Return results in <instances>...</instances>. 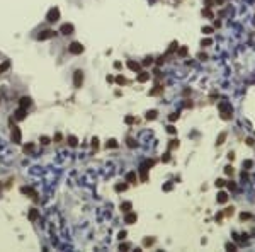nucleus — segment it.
<instances>
[{
  "mask_svg": "<svg viewBox=\"0 0 255 252\" xmlns=\"http://www.w3.org/2000/svg\"><path fill=\"white\" fill-rule=\"evenodd\" d=\"M12 142L14 143H22V133H20V129H19L17 126H14L12 128Z\"/></svg>",
  "mask_w": 255,
  "mask_h": 252,
  "instance_id": "39448f33",
  "label": "nucleus"
},
{
  "mask_svg": "<svg viewBox=\"0 0 255 252\" xmlns=\"http://www.w3.org/2000/svg\"><path fill=\"white\" fill-rule=\"evenodd\" d=\"M163 61H165V56H160V58L157 60V65H163Z\"/></svg>",
  "mask_w": 255,
  "mask_h": 252,
  "instance_id": "58836bf2",
  "label": "nucleus"
},
{
  "mask_svg": "<svg viewBox=\"0 0 255 252\" xmlns=\"http://www.w3.org/2000/svg\"><path fill=\"white\" fill-rule=\"evenodd\" d=\"M175 146H179V140H170V143H168V148L172 150V148H175Z\"/></svg>",
  "mask_w": 255,
  "mask_h": 252,
  "instance_id": "cd10ccee",
  "label": "nucleus"
},
{
  "mask_svg": "<svg viewBox=\"0 0 255 252\" xmlns=\"http://www.w3.org/2000/svg\"><path fill=\"white\" fill-rule=\"evenodd\" d=\"M250 165H252V162H250V160H247V162H243V167H250Z\"/></svg>",
  "mask_w": 255,
  "mask_h": 252,
  "instance_id": "09e8293b",
  "label": "nucleus"
},
{
  "mask_svg": "<svg viewBox=\"0 0 255 252\" xmlns=\"http://www.w3.org/2000/svg\"><path fill=\"white\" fill-rule=\"evenodd\" d=\"M20 193L22 194H29L33 199H37V193L34 189H31V187H20Z\"/></svg>",
  "mask_w": 255,
  "mask_h": 252,
  "instance_id": "9d476101",
  "label": "nucleus"
},
{
  "mask_svg": "<svg viewBox=\"0 0 255 252\" xmlns=\"http://www.w3.org/2000/svg\"><path fill=\"white\" fill-rule=\"evenodd\" d=\"M119 249H121V251H126V249H129V245H128V244H121Z\"/></svg>",
  "mask_w": 255,
  "mask_h": 252,
  "instance_id": "37998d69",
  "label": "nucleus"
},
{
  "mask_svg": "<svg viewBox=\"0 0 255 252\" xmlns=\"http://www.w3.org/2000/svg\"><path fill=\"white\" fill-rule=\"evenodd\" d=\"M219 109H221V118H223V119H230V118H231L233 109H231V106H230L228 102H221V104H219Z\"/></svg>",
  "mask_w": 255,
  "mask_h": 252,
  "instance_id": "f257e3e1",
  "label": "nucleus"
},
{
  "mask_svg": "<svg viewBox=\"0 0 255 252\" xmlns=\"http://www.w3.org/2000/svg\"><path fill=\"white\" fill-rule=\"evenodd\" d=\"M31 106V99L29 97H22L20 101H19V108H24V109H27Z\"/></svg>",
  "mask_w": 255,
  "mask_h": 252,
  "instance_id": "f8f14e48",
  "label": "nucleus"
},
{
  "mask_svg": "<svg viewBox=\"0 0 255 252\" xmlns=\"http://www.w3.org/2000/svg\"><path fill=\"white\" fill-rule=\"evenodd\" d=\"M146 80H150V73L148 72H140V75H138V82L143 84V82H146Z\"/></svg>",
  "mask_w": 255,
  "mask_h": 252,
  "instance_id": "2eb2a0df",
  "label": "nucleus"
},
{
  "mask_svg": "<svg viewBox=\"0 0 255 252\" xmlns=\"http://www.w3.org/2000/svg\"><path fill=\"white\" fill-rule=\"evenodd\" d=\"M73 29H75V27H73V24H63V26L60 27V33H61V34H65V36H68V34H72V33H73Z\"/></svg>",
  "mask_w": 255,
  "mask_h": 252,
  "instance_id": "0eeeda50",
  "label": "nucleus"
},
{
  "mask_svg": "<svg viewBox=\"0 0 255 252\" xmlns=\"http://www.w3.org/2000/svg\"><path fill=\"white\" fill-rule=\"evenodd\" d=\"M179 54H180V56H185V54H187V48H185V46H182V48L179 50Z\"/></svg>",
  "mask_w": 255,
  "mask_h": 252,
  "instance_id": "72a5a7b5",
  "label": "nucleus"
},
{
  "mask_svg": "<svg viewBox=\"0 0 255 252\" xmlns=\"http://www.w3.org/2000/svg\"><path fill=\"white\" fill-rule=\"evenodd\" d=\"M140 67H141V65H140L138 61H133V60H129V61H128V68H129V70H133V72H138V70H140Z\"/></svg>",
  "mask_w": 255,
  "mask_h": 252,
  "instance_id": "9b49d317",
  "label": "nucleus"
},
{
  "mask_svg": "<svg viewBox=\"0 0 255 252\" xmlns=\"http://www.w3.org/2000/svg\"><path fill=\"white\" fill-rule=\"evenodd\" d=\"M55 31H51V29H48V31H43V33H39L37 34V39L39 41H46V39H51V37H55Z\"/></svg>",
  "mask_w": 255,
  "mask_h": 252,
  "instance_id": "423d86ee",
  "label": "nucleus"
},
{
  "mask_svg": "<svg viewBox=\"0 0 255 252\" xmlns=\"http://www.w3.org/2000/svg\"><path fill=\"white\" fill-rule=\"evenodd\" d=\"M131 208H133V203H131V201H124V203H121V211L128 213V211H131Z\"/></svg>",
  "mask_w": 255,
  "mask_h": 252,
  "instance_id": "4468645a",
  "label": "nucleus"
},
{
  "mask_svg": "<svg viewBox=\"0 0 255 252\" xmlns=\"http://www.w3.org/2000/svg\"><path fill=\"white\" fill-rule=\"evenodd\" d=\"M26 114H27V109H24V108H19L17 111L14 112V116H16V119H17V121L26 119Z\"/></svg>",
  "mask_w": 255,
  "mask_h": 252,
  "instance_id": "1a4fd4ad",
  "label": "nucleus"
},
{
  "mask_svg": "<svg viewBox=\"0 0 255 252\" xmlns=\"http://www.w3.org/2000/svg\"><path fill=\"white\" fill-rule=\"evenodd\" d=\"M146 170H148V169H146V165H141V167H140V174H141V180H143V182L148 180V174H146Z\"/></svg>",
  "mask_w": 255,
  "mask_h": 252,
  "instance_id": "f3484780",
  "label": "nucleus"
},
{
  "mask_svg": "<svg viewBox=\"0 0 255 252\" xmlns=\"http://www.w3.org/2000/svg\"><path fill=\"white\" fill-rule=\"evenodd\" d=\"M116 82H117L119 85H124V84H126V78H124L123 75H119V77H116Z\"/></svg>",
  "mask_w": 255,
  "mask_h": 252,
  "instance_id": "393cba45",
  "label": "nucleus"
},
{
  "mask_svg": "<svg viewBox=\"0 0 255 252\" xmlns=\"http://www.w3.org/2000/svg\"><path fill=\"white\" fill-rule=\"evenodd\" d=\"M39 142H41V145H50V143H51V140H50L48 136H41V140H39Z\"/></svg>",
  "mask_w": 255,
  "mask_h": 252,
  "instance_id": "bb28decb",
  "label": "nucleus"
},
{
  "mask_svg": "<svg viewBox=\"0 0 255 252\" xmlns=\"http://www.w3.org/2000/svg\"><path fill=\"white\" fill-rule=\"evenodd\" d=\"M68 145L75 148V146L78 145V140H77V136H73V135H72V136H68Z\"/></svg>",
  "mask_w": 255,
  "mask_h": 252,
  "instance_id": "aec40b11",
  "label": "nucleus"
},
{
  "mask_svg": "<svg viewBox=\"0 0 255 252\" xmlns=\"http://www.w3.org/2000/svg\"><path fill=\"white\" fill-rule=\"evenodd\" d=\"M170 160V153H165V157H163V162H168Z\"/></svg>",
  "mask_w": 255,
  "mask_h": 252,
  "instance_id": "c03bdc74",
  "label": "nucleus"
},
{
  "mask_svg": "<svg viewBox=\"0 0 255 252\" xmlns=\"http://www.w3.org/2000/svg\"><path fill=\"white\" fill-rule=\"evenodd\" d=\"M224 172H226L228 176H231V174H233V167H226V169H224Z\"/></svg>",
  "mask_w": 255,
  "mask_h": 252,
  "instance_id": "4c0bfd02",
  "label": "nucleus"
},
{
  "mask_svg": "<svg viewBox=\"0 0 255 252\" xmlns=\"http://www.w3.org/2000/svg\"><path fill=\"white\" fill-rule=\"evenodd\" d=\"M68 51L72 54H80L83 51V46H82V43H77V41H73L72 44L68 46Z\"/></svg>",
  "mask_w": 255,
  "mask_h": 252,
  "instance_id": "20e7f679",
  "label": "nucleus"
},
{
  "mask_svg": "<svg viewBox=\"0 0 255 252\" xmlns=\"http://www.w3.org/2000/svg\"><path fill=\"white\" fill-rule=\"evenodd\" d=\"M208 2V7H213V0H206Z\"/></svg>",
  "mask_w": 255,
  "mask_h": 252,
  "instance_id": "3c124183",
  "label": "nucleus"
},
{
  "mask_svg": "<svg viewBox=\"0 0 255 252\" xmlns=\"http://www.w3.org/2000/svg\"><path fill=\"white\" fill-rule=\"evenodd\" d=\"M224 140H226V133H221V135L218 136V142H216V143L223 145V143H224Z\"/></svg>",
  "mask_w": 255,
  "mask_h": 252,
  "instance_id": "b1692460",
  "label": "nucleus"
},
{
  "mask_svg": "<svg viewBox=\"0 0 255 252\" xmlns=\"http://www.w3.org/2000/svg\"><path fill=\"white\" fill-rule=\"evenodd\" d=\"M211 43H213L211 39H202V43H201V44H202V46H209Z\"/></svg>",
  "mask_w": 255,
  "mask_h": 252,
  "instance_id": "f704fd0d",
  "label": "nucleus"
},
{
  "mask_svg": "<svg viewBox=\"0 0 255 252\" xmlns=\"http://www.w3.org/2000/svg\"><path fill=\"white\" fill-rule=\"evenodd\" d=\"M223 186H224V180H223V179L216 180V187H223Z\"/></svg>",
  "mask_w": 255,
  "mask_h": 252,
  "instance_id": "c9c22d12",
  "label": "nucleus"
},
{
  "mask_svg": "<svg viewBox=\"0 0 255 252\" xmlns=\"http://www.w3.org/2000/svg\"><path fill=\"white\" fill-rule=\"evenodd\" d=\"M226 215H233V208H228L226 210Z\"/></svg>",
  "mask_w": 255,
  "mask_h": 252,
  "instance_id": "8fccbe9b",
  "label": "nucleus"
},
{
  "mask_svg": "<svg viewBox=\"0 0 255 252\" xmlns=\"http://www.w3.org/2000/svg\"><path fill=\"white\" fill-rule=\"evenodd\" d=\"M168 119H170V121L174 123V121H177V119H179V114H177V112H172V114L168 116Z\"/></svg>",
  "mask_w": 255,
  "mask_h": 252,
  "instance_id": "c756f323",
  "label": "nucleus"
},
{
  "mask_svg": "<svg viewBox=\"0 0 255 252\" xmlns=\"http://www.w3.org/2000/svg\"><path fill=\"white\" fill-rule=\"evenodd\" d=\"M170 189H172V184H170V182H168V184H165V186H163V191H170Z\"/></svg>",
  "mask_w": 255,
  "mask_h": 252,
  "instance_id": "a19ab883",
  "label": "nucleus"
},
{
  "mask_svg": "<svg viewBox=\"0 0 255 252\" xmlns=\"http://www.w3.org/2000/svg\"><path fill=\"white\" fill-rule=\"evenodd\" d=\"M46 19H48V22H56L60 19V9H56V7L50 9L48 14H46Z\"/></svg>",
  "mask_w": 255,
  "mask_h": 252,
  "instance_id": "7ed1b4c3",
  "label": "nucleus"
},
{
  "mask_svg": "<svg viewBox=\"0 0 255 252\" xmlns=\"http://www.w3.org/2000/svg\"><path fill=\"white\" fill-rule=\"evenodd\" d=\"M107 148H117V142L116 140H109L107 142Z\"/></svg>",
  "mask_w": 255,
  "mask_h": 252,
  "instance_id": "a878e982",
  "label": "nucleus"
},
{
  "mask_svg": "<svg viewBox=\"0 0 255 252\" xmlns=\"http://www.w3.org/2000/svg\"><path fill=\"white\" fill-rule=\"evenodd\" d=\"M33 150H34V145L33 143H29V145L24 146V152H26V153H27V152H33Z\"/></svg>",
  "mask_w": 255,
  "mask_h": 252,
  "instance_id": "7c9ffc66",
  "label": "nucleus"
},
{
  "mask_svg": "<svg viewBox=\"0 0 255 252\" xmlns=\"http://www.w3.org/2000/svg\"><path fill=\"white\" fill-rule=\"evenodd\" d=\"M167 131H168L170 135H175V133H177V129H175V128H174L172 125H170V126H167Z\"/></svg>",
  "mask_w": 255,
  "mask_h": 252,
  "instance_id": "2f4dec72",
  "label": "nucleus"
},
{
  "mask_svg": "<svg viewBox=\"0 0 255 252\" xmlns=\"http://www.w3.org/2000/svg\"><path fill=\"white\" fill-rule=\"evenodd\" d=\"M226 249H231V251H235V245H233V244H226Z\"/></svg>",
  "mask_w": 255,
  "mask_h": 252,
  "instance_id": "de8ad7c7",
  "label": "nucleus"
},
{
  "mask_svg": "<svg viewBox=\"0 0 255 252\" xmlns=\"http://www.w3.org/2000/svg\"><path fill=\"white\" fill-rule=\"evenodd\" d=\"M134 121H136V118H134V116H128V118H126V123H128V125H133Z\"/></svg>",
  "mask_w": 255,
  "mask_h": 252,
  "instance_id": "473e14b6",
  "label": "nucleus"
},
{
  "mask_svg": "<svg viewBox=\"0 0 255 252\" xmlns=\"http://www.w3.org/2000/svg\"><path fill=\"white\" fill-rule=\"evenodd\" d=\"M61 138H63V136H61V133H56V135H55V142H60Z\"/></svg>",
  "mask_w": 255,
  "mask_h": 252,
  "instance_id": "79ce46f5",
  "label": "nucleus"
},
{
  "mask_svg": "<svg viewBox=\"0 0 255 252\" xmlns=\"http://www.w3.org/2000/svg\"><path fill=\"white\" fill-rule=\"evenodd\" d=\"M37 218H39V211H37L36 208H31L29 210V220L31 221H36Z\"/></svg>",
  "mask_w": 255,
  "mask_h": 252,
  "instance_id": "ddd939ff",
  "label": "nucleus"
},
{
  "mask_svg": "<svg viewBox=\"0 0 255 252\" xmlns=\"http://www.w3.org/2000/svg\"><path fill=\"white\" fill-rule=\"evenodd\" d=\"M151 63H153V58H151V56H146L141 65H143V67H148V65H151Z\"/></svg>",
  "mask_w": 255,
  "mask_h": 252,
  "instance_id": "4be33fe9",
  "label": "nucleus"
},
{
  "mask_svg": "<svg viewBox=\"0 0 255 252\" xmlns=\"http://www.w3.org/2000/svg\"><path fill=\"white\" fill-rule=\"evenodd\" d=\"M9 68H10V61H9V60H5V61H3V63H2V65H0V73L7 72V70H9Z\"/></svg>",
  "mask_w": 255,
  "mask_h": 252,
  "instance_id": "a211bd4d",
  "label": "nucleus"
},
{
  "mask_svg": "<svg viewBox=\"0 0 255 252\" xmlns=\"http://www.w3.org/2000/svg\"><path fill=\"white\" fill-rule=\"evenodd\" d=\"M202 33H204V34H213V27L206 26V27H202Z\"/></svg>",
  "mask_w": 255,
  "mask_h": 252,
  "instance_id": "c85d7f7f",
  "label": "nucleus"
},
{
  "mask_svg": "<svg viewBox=\"0 0 255 252\" xmlns=\"http://www.w3.org/2000/svg\"><path fill=\"white\" fill-rule=\"evenodd\" d=\"M128 189V184H116V191L121 193V191H126Z\"/></svg>",
  "mask_w": 255,
  "mask_h": 252,
  "instance_id": "412c9836",
  "label": "nucleus"
},
{
  "mask_svg": "<svg viewBox=\"0 0 255 252\" xmlns=\"http://www.w3.org/2000/svg\"><path fill=\"white\" fill-rule=\"evenodd\" d=\"M216 2H218V3H223V2H224V0H216Z\"/></svg>",
  "mask_w": 255,
  "mask_h": 252,
  "instance_id": "603ef678",
  "label": "nucleus"
},
{
  "mask_svg": "<svg viewBox=\"0 0 255 252\" xmlns=\"http://www.w3.org/2000/svg\"><path fill=\"white\" fill-rule=\"evenodd\" d=\"M92 146H94V148H97V146H99V140H97V138H94V140H92Z\"/></svg>",
  "mask_w": 255,
  "mask_h": 252,
  "instance_id": "ea45409f",
  "label": "nucleus"
},
{
  "mask_svg": "<svg viewBox=\"0 0 255 252\" xmlns=\"http://www.w3.org/2000/svg\"><path fill=\"white\" fill-rule=\"evenodd\" d=\"M138 180V177H136V172H129L126 176V182H131V184H134Z\"/></svg>",
  "mask_w": 255,
  "mask_h": 252,
  "instance_id": "dca6fc26",
  "label": "nucleus"
},
{
  "mask_svg": "<svg viewBox=\"0 0 255 252\" xmlns=\"http://www.w3.org/2000/svg\"><path fill=\"white\" fill-rule=\"evenodd\" d=\"M228 159H230V160H233V159H235V153H233V152H230V153H228Z\"/></svg>",
  "mask_w": 255,
  "mask_h": 252,
  "instance_id": "49530a36",
  "label": "nucleus"
},
{
  "mask_svg": "<svg viewBox=\"0 0 255 252\" xmlns=\"http://www.w3.org/2000/svg\"><path fill=\"white\" fill-rule=\"evenodd\" d=\"M119 238H121V240L126 238V232H119Z\"/></svg>",
  "mask_w": 255,
  "mask_h": 252,
  "instance_id": "a18cd8bd",
  "label": "nucleus"
},
{
  "mask_svg": "<svg viewBox=\"0 0 255 252\" xmlns=\"http://www.w3.org/2000/svg\"><path fill=\"white\" fill-rule=\"evenodd\" d=\"M83 84V72L82 70H75L73 72V87L75 89H80Z\"/></svg>",
  "mask_w": 255,
  "mask_h": 252,
  "instance_id": "f03ea898",
  "label": "nucleus"
},
{
  "mask_svg": "<svg viewBox=\"0 0 255 252\" xmlns=\"http://www.w3.org/2000/svg\"><path fill=\"white\" fill-rule=\"evenodd\" d=\"M157 118V111H148L146 112V119H155Z\"/></svg>",
  "mask_w": 255,
  "mask_h": 252,
  "instance_id": "5701e85b",
  "label": "nucleus"
},
{
  "mask_svg": "<svg viewBox=\"0 0 255 252\" xmlns=\"http://www.w3.org/2000/svg\"><path fill=\"white\" fill-rule=\"evenodd\" d=\"M136 220H138L136 213H131V211H128L126 216H124V223H128V225H133V223H136Z\"/></svg>",
  "mask_w": 255,
  "mask_h": 252,
  "instance_id": "6e6552de",
  "label": "nucleus"
},
{
  "mask_svg": "<svg viewBox=\"0 0 255 252\" xmlns=\"http://www.w3.org/2000/svg\"><path fill=\"white\" fill-rule=\"evenodd\" d=\"M226 201H228V194H226V193H219L218 194V203L223 204V203H226Z\"/></svg>",
  "mask_w": 255,
  "mask_h": 252,
  "instance_id": "6ab92c4d",
  "label": "nucleus"
},
{
  "mask_svg": "<svg viewBox=\"0 0 255 252\" xmlns=\"http://www.w3.org/2000/svg\"><path fill=\"white\" fill-rule=\"evenodd\" d=\"M153 242H155L153 238H145V242H143V244H145V245H151Z\"/></svg>",
  "mask_w": 255,
  "mask_h": 252,
  "instance_id": "e433bc0d",
  "label": "nucleus"
}]
</instances>
